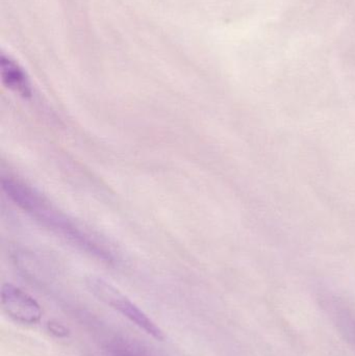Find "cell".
Segmentation results:
<instances>
[{"label":"cell","mask_w":355,"mask_h":356,"mask_svg":"<svg viewBox=\"0 0 355 356\" xmlns=\"http://www.w3.org/2000/svg\"><path fill=\"white\" fill-rule=\"evenodd\" d=\"M0 65L3 85L21 97L31 98L33 95V88L28 75L23 70L22 67L14 58L3 54Z\"/></svg>","instance_id":"3"},{"label":"cell","mask_w":355,"mask_h":356,"mask_svg":"<svg viewBox=\"0 0 355 356\" xmlns=\"http://www.w3.org/2000/svg\"><path fill=\"white\" fill-rule=\"evenodd\" d=\"M112 356H135L133 353H129L127 350H123V349H116L114 353H112Z\"/></svg>","instance_id":"6"},{"label":"cell","mask_w":355,"mask_h":356,"mask_svg":"<svg viewBox=\"0 0 355 356\" xmlns=\"http://www.w3.org/2000/svg\"><path fill=\"white\" fill-rule=\"evenodd\" d=\"M1 305L6 315L17 323L35 325L42 319L39 303L21 289L6 284L1 289Z\"/></svg>","instance_id":"2"},{"label":"cell","mask_w":355,"mask_h":356,"mask_svg":"<svg viewBox=\"0 0 355 356\" xmlns=\"http://www.w3.org/2000/svg\"><path fill=\"white\" fill-rule=\"evenodd\" d=\"M88 288L92 294L99 299L104 305L119 312L121 315L129 320L131 323L143 330L148 336L156 341H164V332L156 325V322L148 317L142 309H140L131 299L127 298L118 289L100 277L91 276L87 280Z\"/></svg>","instance_id":"1"},{"label":"cell","mask_w":355,"mask_h":356,"mask_svg":"<svg viewBox=\"0 0 355 356\" xmlns=\"http://www.w3.org/2000/svg\"><path fill=\"white\" fill-rule=\"evenodd\" d=\"M48 330L58 338H65L69 334V330H67V327L56 321H51L48 323Z\"/></svg>","instance_id":"5"},{"label":"cell","mask_w":355,"mask_h":356,"mask_svg":"<svg viewBox=\"0 0 355 356\" xmlns=\"http://www.w3.org/2000/svg\"><path fill=\"white\" fill-rule=\"evenodd\" d=\"M327 309L333 319L355 348V314L337 300H329Z\"/></svg>","instance_id":"4"}]
</instances>
